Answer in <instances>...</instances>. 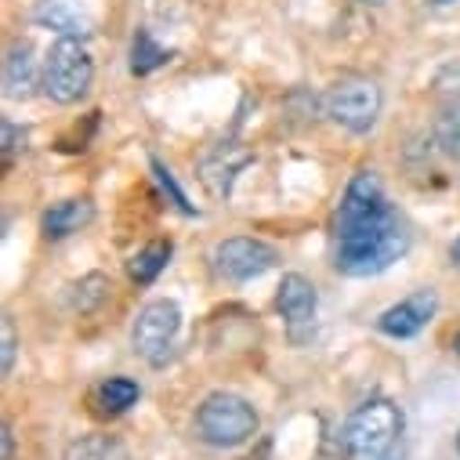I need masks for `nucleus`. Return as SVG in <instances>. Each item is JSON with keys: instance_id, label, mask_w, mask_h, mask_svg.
<instances>
[{"instance_id": "obj_1", "label": "nucleus", "mask_w": 460, "mask_h": 460, "mask_svg": "<svg viewBox=\"0 0 460 460\" xmlns=\"http://www.w3.org/2000/svg\"><path fill=\"white\" fill-rule=\"evenodd\" d=\"M402 435V413L388 399L363 402L341 428V446L352 460H385Z\"/></svg>"}, {"instance_id": "obj_2", "label": "nucleus", "mask_w": 460, "mask_h": 460, "mask_svg": "<svg viewBox=\"0 0 460 460\" xmlns=\"http://www.w3.org/2000/svg\"><path fill=\"white\" fill-rule=\"evenodd\" d=\"M196 435L199 442L214 446V449H236L243 442H251L261 428L258 410L233 392H214L196 406Z\"/></svg>"}, {"instance_id": "obj_3", "label": "nucleus", "mask_w": 460, "mask_h": 460, "mask_svg": "<svg viewBox=\"0 0 460 460\" xmlns=\"http://www.w3.org/2000/svg\"><path fill=\"white\" fill-rule=\"evenodd\" d=\"M406 251H410V233H406L402 217L395 214L388 225L374 228V233L337 243V261H333V265H337L344 276L367 279V276H381V272H388Z\"/></svg>"}, {"instance_id": "obj_4", "label": "nucleus", "mask_w": 460, "mask_h": 460, "mask_svg": "<svg viewBox=\"0 0 460 460\" xmlns=\"http://www.w3.org/2000/svg\"><path fill=\"white\" fill-rule=\"evenodd\" d=\"M395 217L388 196H385V185L374 171H359L349 189L341 196V207L333 214V240L344 243V240H356V236H367L374 228L388 225Z\"/></svg>"}, {"instance_id": "obj_5", "label": "nucleus", "mask_w": 460, "mask_h": 460, "mask_svg": "<svg viewBox=\"0 0 460 460\" xmlns=\"http://www.w3.org/2000/svg\"><path fill=\"white\" fill-rule=\"evenodd\" d=\"M94 84V62L84 40H55L44 58V94L58 105H76Z\"/></svg>"}, {"instance_id": "obj_6", "label": "nucleus", "mask_w": 460, "mask_h": 460, "mask_svg": "<svg viewBox=\"0 0 460 460\" xmlns=\"http://www.w3.org/2000/svg\"><path fill=\"white\" fill-rule=\"evenodd\" d=\"M381 87H377V80H370V76H341L330 91H326V98H323V105H326V117L337 124V128H344V131H352V135H367V131H374V124H377V117H381Z\"/></svg>"}, {"instance_id": "obj_7", "label": "nucleus", "mask_w": 460, "mask_h": 460, "mask_svg": "<svg viewBox=\"0 0 460 460\" xmlns=\"http://www.w3.org/2000/svg\"><path fill=\"white\" fill-rule=\"evenodd\" d=\"M178 330H181V312L174 301L160 297V301H149L138 319H135V330H131V349L135 356H142L149 367H164L174 341H178Z\"/></svg>"}, {"instance_id": "obj_8", "label": "nucleus", "mask_w": 460, "mask_h": 460, "mask_svg": "<svg viewBox=\"0 0 460 460\" xmlns=\"http://www.w3.org/2000/svg\"><path fill=\"white\" fill-rule=\"evenodd\" d=\"M210 261H214V272L228 283H247V279H258L265 276L269 269H276L279 254L276 247H269L265 240H254V236H233V240H221L214 251H210Z\"/></svg>"}, {"instance_id": "obj_9", "label": "nucleus", "mask_w": 460, "mask_h": 460, "mask_svg": "<svg viewBox=\"0 0 460 460\" xmlns=\"http://www.w3.org/2000/svg\"><path fill=\"white\" fill-rule=\"evenodd\" d=\"M33 22L40 30L58 33V40H87L94 37V15L84 0H37Z\"/></svg>"}, {"instance_id": "obj_10", "label": "nucleus", "mask_w": 460, "mask_h": 460, "mask_svg": "<svg viewBox=\"0 0 460 460\" xmlns=\"http://www.w3.org/2000/svg\"><path fill=\"white\" fill-rule=\"evenodd\" d=\"M251 149L236 146V142H225V146H214L203 160H199V181L203 189L214 196V199H225L228 192H233L240 171L251 164Z\"/></svg>"}, {"instance_id": "obj_11", "label": "nucleus", "mask_w": 460, "mask_h": 460, "mask_svg": "<svg viewBox=\"0 0 460 460\" xmlns=\"http://www.w3.org/2000/svg\"><path fill=\"white\" fill-rule=\"evenodd\" d=\"M435 312H438V297H435V290H417V294L402 297L399 305L385 308L381 319H377V330L388 333V337L406 341V337H417V333L435 319Z\"/></svg>"}, {"instance_id": "obj_12", "label": "nucleus", "mask_w": 460, "mask_h": 460, "mask_svg": "<svg viewBox=\"0 0 460 460\" xmlns=\"http://www.w3.org/2000/svg\"><path fill=\"white\" fill-rule=\"evenodd\" d=\"M276 308H279V315L287 319L290 337L301 341V337L312 330V323H315V308H319L315 287H312L305 276H297V272L283 276V283H279V290H276Z\"/></svg>"}, {"instance_id": "obj_13", "label": "nucleus", "mask_w": 460, "mask_h": 460, "mask_svg": "<svg viewBox=\"0 0 460 460\" xmlns=\"http://www.w3.org/2000/svg\"><path fill=\"white\" fill-rule=\"evenodd\" d=\"M37 87H44V66H37L30 44H15L4 58V91L15 102H26Z\"/></svg>"}, {"instance_id": "obj_14", "label": "nucleus", "mask_w": 460, "mask_h": 460, "mask_svg": "<svg viewBox=\"0 0 460 460\" xmlns=\"http://www.w3.org/2000/svg\"><path fill=\"white\" fill-rule=\"evenodd\" d=\"M91 217H94V207L87 199H62L51 210H44L40 228L48 240H66V236L80 233L84 225H91Z\"/></svg>"}, {"instance_id": "obj_15", "label": "nucleus", "mask_w": 460, "mask_h": 460, "mask_svg": "<svg viewBox=\"0 0 460 460\" xmlns=\"http://www.w3.org/2000/svg\"><path fill=\"white\" fill-rule=\"evenodd\" d=\"M62 460H131V453L112 435H80L66 446Z\"/></svg>"}, {"instance_id": "obj_16", "label": "nucleus", "mask_w": 460, "mask_h": 460, "mask_svg": "<svg viewBox=\"0 0 460 460\" xmlns=\"http://www.w3.org/2000/svg\"><path fill=\"white\" fill-rule=\"evenodd\" d=\"M171 243L167 240H156V243H149V247H142L131 261H128V272H131V279L138 283V287H149L164 269H167V261H171Z\"/></svg>"}, {"instance_id": "obj_17", "label": "nucleus", "mask_w": 460, "mask_h": 460, "mask_svg": "<svg viewBox=\"0 0 460 460\" xmlns=\"http://www.w3.org/2000/svg\"><path fill=\"white\" fill-rule=\"evenodd\" d=\"M164 62H171V51L160 48L149 30H138V33H135V44H131V73H135V76H149V73L160 69Z\"/></svg>"}, {"instance_id": "obj_18", "label": "nucleus", "mask_w": 460, "mask_h": 460, "mask_svg": "<svg viewBox=\"0 0 460 460\" xmlns=\"http://www.w3.org/2000/svg\"><path fill=\"white\" fill-rule=\"evenodd\" d=\"M431 142L446 160H460V105H446L431 128Z\"/></svg>"}, {"instance_id": "obj_19", "label": "nucleus", "mask_w": 460, "mask_h": 460, "mask_svg": "<svg viewBox=\"0 0 460 460\" xmlns=\"http://www.w3.org/2000/svg\"><path fill=\"white\" fill-rule=\"evenodd\" d=\"M138 395H142V388H138L131 377H109V381L98 388V402H102L105 413H124V410H131V406L138 402Z\"/></svg>"}, {"instance_id": "obj_20", "label": "nucleus", "mask_w": 460, "mask_h": 460, "mask_svg": "<svg viewBox=\"0 0 460 460\" xmlns=\"http://www.w3.org/2000/svg\"><path fill=\"white\" fill-rule=\"evenodd\" d=\"M109 297V279L105 276H84L76 287H73V308L80 312V315H87V312H94L102 301Z\"/></svg>"}, {"instance_id": "obj_21", "label": "nucleus", "mask_w": 460, "mask_h": 460, "mask_svg": "<svg viewBox=\"0 0 460 460\" xmlns=\"http://www.w3.org/2000/svg\"><path fill=\"white\" fill-rule=\"evenodd\" d=\"M149 164H153V174H156V181H160V189H164V192L171 196V203H174V207H178L181 214H196V207H192V203L185 199V192L178 189V181H174V174H171V167H167V164H160L156 156H153Z\"/></svg>"}, {"instance_id": "obj_22", "label": "nucleus", "mask_w": 460, "mask_h": 460, "mask_svg": "<svg viewBox=\"0 0 460 460\" xmlns=\"http://www.w3.org/2000/svg\"><path fill=\"white\" fill-rule=\"evenodd\" d=\"M435 94H438L446 105H460V66H446V69L435 76Z\"/></svg>"}, {"instance_id": "obj_23", "label": "nucleus", "mask_w": 460, "mask_h": 460, "mask_svg": "<svg viewBox=\"0 0 460 460\" xmlns=\"http://www.w3.org/2000/svg\"><path fill=\"white\" fill-rule=\"evenodd\" d=\"M0 337H4V374H12V367H15V326L12 323H4V330H0Z\"/></svg>"}, {"instance_id": "obj_24", "label": "nucleus", "mask_w": 460, "mask_h": 460, "mask_svg": "<svg viewBox=\"0 0 460 460\" xmlns=\"http://www.w3.org/2000/svg\"><path fill=\"white\" fill-rule=\"evenodd\" d=\"M22 138H26V135H19L12 120H4V156H8V160H12V153L19 149V142H22Z\"/></svg>"}, {"instance_id": "obj_25", "label": "nucleus", "mask_w": 460, "mask_h": 460, "mask_svg": "<svg viewBox=\"0 0 460 460\" xmlns=\"http://www.w3.org/2000/svg\"><path fill=\"white\" fill-rule=\"evenodd\" d=\"M449 258H453V265H456V269H460V236H456V240H453V247H449Z\"/></svg>"}, {"instance_id": "obj_26", "label": "nucleus", "mask_w": 460, "mask_h": 460, "mask_svg": "<svg viewBox=\"0 0 460 460\" xmlns=\"http://www.w3.org/2000/svg\"><path fill=\"white\" fill-rule=\"evenodd\" d=\"M4 460H12V428H4Z\"/></svg>"}, {"instance_id": "obj_27", "label": "nucleus", "mask_w": 460, "mask_h": 460, "mask_svg": "<svg viewBox=\"0 0 460 460\" xmlns=\"http://www.w3.org/2000/svg\"><path fill=\"white\" fill-rule=\"evenodd\" d=\"M356 4H363V8H381L385 0H356Z\"/></svg>"}, {"instance_id": "obj_28", "label": "nucleus", "mask_w": 460, "mask_h": 460, "mask_svg": "<svg viewBox=\"0 0 460 460\" xmlns=\"http://www.w3.org/2000/svg\"><path fill=\"white\" fill-rule=\"evenodd\" d=\"M428 4H435V8H446V4H453V0H428Z\"/></svg>"}, {"instance_id": "obj_29", "label": "nucleus", "mask_w": 460, "mask_h": 460, "mask_svg": "<svg viewBox=\"0 0 460 460\" xmlns=\"http://www.w3.org/2000/svg\"><path fill=\"white\" fill-rule=\"evenodd\" d=\"M456 352H460V333H456Z\"/></svg>"}, {"instance_id": "obj_30", "label": "nucleus", "mask_w": 460, "mask_h": 460, "mask_svg": "<svg viewBox=\"0 0 460 460\" xmlns=\"http://www.w3.org/2000/svg\"><path fill=\"white\" fill-rule=\"evenodd\" d=\"M456 449H460V435H456Z\"/></svg>"}]
</instances>
